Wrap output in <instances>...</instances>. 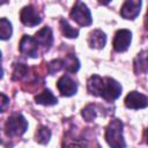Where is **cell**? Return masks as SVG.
Here are the masks:
<instances>
[{
	"instance_id": "6da1fadb",
	"label": "cell",
	"mask_w": 148,
	"mask_h": 148,
	"mask_svg": "<svg viewBox=\"0 0 148 148\" xmlns=\"http://www.w3.org/2000/svg\"><path fill=\"white\" fill-rule=\"evenodd\" d=\"M105 140L110 147L120 148L125 147V140L123 136V123L119 119H112L105 130Z\"/></svg>"
},
{
	"instance_id": "7a4b0ae2",
	"label": "cell",
	"mask_w": 148,
	"mask_h": 148,
	"mask_svg": "<svg viewBox=\"0 0 148 148\" xmlns=\"http://www.w3.org/2000/svg\"><path fill=\"white\" fill-rule=\"evenodd\" d=\"M28 128V121L20 113L12 114L5 125V131L8 136H20Z\"/></svg>"
},
{
	"instance_id": "3957f363",
	"label": "cell",
	"mask_w": 148,
	"mask_h": 148,
	"mask_svg": "<svg viewBox=\"0 0 148 148\" xmlns=\"http://www.w3.org/2000/svg\"><path fill=\"white\" fill-rule=\"evenodd\" d=\"M71 17L73 21H75L81 27L90 25L92 22L90 10L83 2H77L73 7V9L71 12Z\"/></svg>"
},
{
	"instance_id": "277c9868",
	"label": "cell",
	"mask_w": 148,
	"mask_h": 148,
	"mask_svg": "<svg viewBox=\"0 0 148 148\" xmlns=\"http://www.w3.org/2000/svg\"><path fill=\"white\" fill-rule=\"evenodd\" d=\"M121 94V86L119 82H117L114 79L111 77H104V84L102 90V96L105 101L112 102L117 99Z\"/></svg>"
},
{
	"instance_id": "5b68a950",
	"label": "cell",
	"mask_w": 148,
	"mask_h": 148,
	"mask_svg": "<svg viewBox=\"0 0 148 148\" xmlns=\"http://www.w3.org/2000/svg\"><path fill=\"white\" fill-rule=\"evenodd\" d=\"M20 18H21V22L28 27H35L42 22V17H40L39 13L31 5L22 8V10L20 13Z\"/></svg>"
},
{
	"instance_id": "8992f818",
	"label": "cell",
	"mask_w": 148,
	"mask_h": 148,
	"mask_svg": "<svg viewBox=\"0 0 148 148\" xmlns=\"http://www.w3.org/2000/svg\"><path fill=\"white\" fill-rule=\"evenodd\" d=\"M132 40V32L127 29H120L114 34L113 49L117 52H125Z\"/></svg>"
},
{
	"instance_id": "52a82bcc",
	"label": "cell",
	"mask_w": 148,
	"mask_h": 148,
	"mask_svg": "<svg viewBox=\"0 0 148 148\" xmlns=\"http://www.w3.org/2000/svg\"><path fill=\"white\" fill-rule=\"evenodd\" d=\"M20 51L22 54L27 57L37 58L38 57V43L36 42L35 37L24 35L20 40Z\"/></svg>"
},
{
	"instance_id": "ba28073f",
	"label": "cell",
	"mask_w": 148,
	"mask_h": 148,
	"mask_svg": "<svg viewBox=\"0 0 148 148\" xmlns=\"http://www.w3.org/2000/svg\"><path fill=\"white\" fill-rule=\"evenodd\" d=\"M125 105L128 109L138 110L148 106V97L138 91H131L125 97Z\"/></svg>"
},
{
	"instance_id": "9c48e42d",
	"label": "cell",
	"mask_w": 148,
	"mask_h": 148,
	"mask_svg": "<svg viewBox=\"0 0 148 148\" xmlns=\"http://www.w3.org/2000/svg\"><path fill=\"white\" fill-rule=\"evenodd\" d=\"M141 0H126L120 9V15L126 20H134L141 9Z\"/></svg>"
},
{
	"instance_id": "30bf717a",
	"label": "cell",
	"mask_w": 148,
	"mask_h": 148,
	"mask_svg": "<svg viewBox=\"0 0 148 148\" xmlns=\"http://www.w3.org/2000/svg\"><path fill=\"white\" fill-rule=\"evenodd\" d=\"M57 87L60 91V94L62 96H66V97H69V96H73L76 94L77 91V86L75 83V81L68 76V75H62L58 82H57Z\"/></svg>"
},
{
	"instance_id": "8fae6325",
	"label": "cell",
	"mask_w": 148,
	"mask_h": 148,
	"mask_svg": "<svg viewBox=\"0 0 148 148\" xmlns=\"http://www.w3.org/2000/svg\"><path fill=\"white\" fill-rule=\"evenodd\" d=\"M35 39L38 43L39 46H42L44 50H49L50 46L53 43V32L52 29L49 27H44L40 30H38L35 34Z\"/></svg>"
},
{
	"instance_id": "7c38bea8",
	"label": "cell",
	"mask_w": 148,
	"mask_h": 148,
	"mask_svg": "<svg viewBox=\"0 0 148 148\" xmlns=\"http://www.w3.org/2000/svg\"><path fill=\"white\" fill-rule=\"evenodd\" d=\"M134 73L136 75L139 74H145L148 72V51L142 50L136 54L134 58Z\"/></svg>"
},
{
	"instance_id": "4fadbf2b",
	"label": "cell",
	"mask_w": 148,
	"mask_h": 148,
	"mask_svg": "<svg viewBox=\"0 0 148 148\" xmlns=\"http://www.w3.org/2000/svg\"><path fill=\"white\" fill-rule=\"evenodd\" d=\"M103 84H104V79H102L99 75H91L88 79L87 82V88L89 94L94 96H102V90H103Z\"/></svg>"
},
{
	"instance_id": "5bb4252c",
	"label": "cell",
	"mask_w": 148,
	"mask_h": 148,
	"mask_svg": "<svg viewBox=\"0 0 148 148\" xmlns=\"http://www.w3.org/2000/svg\"><path fill=\"white\" fill-rule=\"evenodd\" d=\"M89 46L92 49H103L106 43V35L102 30H92L88 37Z\"/></svg>"
},
{
	"instance_id": "9a60e30c",
	"label": "cell",
	"mask_w": 148,
	"mask_h": 148,
	"mask_svg": "<svg viewBox=\"0 0 148 148\" xmlns=\"http://www.w3.org/2000/svg\"><path fill=\"white\" fill-rule=\"evenodd\" d=\"M35 102L37 104H42V105H54V104L58 103V99L51 92V90L45 89L40 94L35 96Z\"/></svg>"
},
{
	"instance_id": "2e32d148",
	"label": "cell",
	"mask_w": 148,
	"mask_h": 148,
	"mask_svg": "<svg viewBox=\"0 0 148 148\" xmlns=\"http://www.w3.org/2000/svg\"><path fill=\"white\" fill-rule=\"evenodd\" d=\"M64 60V68L67 71V72H71V73H75L79 71L80 68V61L79 59L74 56V54H67L65 57Z\"/></svg>"
},
{
	"instance_id": "e0dca14e",
	"label": "cell",
	"mask_w": 148,
	"mask_h": 148,
	"mask_svg": "<svg viewBox=\"0 0 148 148\" xmlns=\"http://www.w3.org/2000/svg\"><path fill=\"white\" fill-rule=\"evenodd\" d=\"M60 29H61L62 35L65 37H67V38H76L79 36V30L74 29L73 27H71L68 21L65 20V18L60 20Z\"/></svg>"
},
{
	"instance_id": "ac0fdd59",
	"label": "cell",
	"mask_w": 148,
	"mask_h": 148,
	"mask_svg": "<svg viewBox=\"0 0 148 148\" xmlns=\"http://www.w3.org/2000/svg\"><path fill=\"white\" fill-rule=\"evenodd\" d=\"M12 32H13L12 23H10L7 18L2 17V18L0 20V36H1V39L6 40V39L10 38Z\"/></svg>"
},
{
	"instance_id": "d6986e66",
	"label": "cell",
	"mask_w": 148,
	"mask_h": 148,
	"mask_svg": "<svg viewBox=\"0 0 148 148\" xmlns=\"http://www.w3.org/2000/svg\"><path fill=\"white\" fill-rule=\"evenodd\" d=\"M50 138H51V131L45 127V126H40L37 132H36V141L38 143H42V145H46L49 141H50Z\"/></svg>"
},
{
	"instance_id": "ffe728a7",
	"label": "cell",
	"mask_w": 148,
	"mask_h": 148,
	"mask_svg": "<svg viewBox=\"0 0 148 148\" xmlns=\"http://www.w3.org/2000/svg\"><path fill=\"white\" fill-rule=\"evenodd\" d=\"M82 117L84 118L86 121H92L96 116H97V111H96V106L94 104H88L81 112Z\"/></svg>"
},
{
	"instance_id": "44dd1931",
	"label": "cell",
	"mask_w": 148,
	"mask_h": 148,
	"mask_svg": "<svg viewBox=\"0 0 148 148\" xmlns=\"http://www.w3.org/2000/svg\"><path fill=\"white\" fill-rule=\"evenodd\" d=\"M27 73H28V67L24 64H16L15 67H14V72H13V79L14 80H20Z\"/></svg>"
},
{
	"instance_id": "7402d4cb",
	"label": "cell",
	"mask_w": 148,
	"mask_h": 148,
	"mask_svg": "<svg viewBox=\"0 0 148 148\" xmlns=\"http://www.w3.org/2000/svg\"><path fill=\"white\" fill-rule=\"evenodd\" d=\"M49 73L50 74H54L57 72H59L60 69L64 68V60L61 59H56V60H52L51 62H49Z\"/></svg>"
},
{
	"instance_id": "603a6c76",
	"label": "cell",
	"mask_w": 148,
	"mask_h": 148,
	"mask_svg": "<svg viewBox=\"0 0 148 148\" xmlns=\"http://www.w3.org/2000/svg\"><path fill=\"white\" fill-rule=\"evenodd\" d=\"M8 104H9V98L5 94H1V112L6 111V108Z\"/></svg>"
},
{
	"instance_id": "cb8c5ba5",
	"label": "cell",
	"mask_w": 148,
	"mask_h": 148,
	"mask_svg": "<svg viewBox=\"0 0 148 148\" xmlns=\"http://www.w3.org/2000/svg\"><path fill=\"white\" fill-rule=\"evenodd\" d=\"M145 28H146V30H148V10H147L146 18H145Z\"/></svg>"
},
{
	"instance_id": "d4e9b609",
	"label": "cell",
	"mask_w": 148,
	"mask_h": 148,
	"mask_svg": "<svg viewBox=\"0 0 148 148\" xmlns=\"http://www.w3.org/2000/svg\"><path fill=\"white\" fill-rule=\"evenodd\" d=\"M110 1H111V0H98V2L102 3V5H108Z\"/></svg>"
},
{
	"instance_id": "484cf974",
	"label": "cell",
	"mask_w": 148,
	"mask_h": 148,
	"mask_svg": "<svg viewBox=\"0 0 148 148\" xmlns=\"http://www.w3.org/2000/svg\"><path fill=\"white\" fill-rule=\"evenodd\" d=\"M146 142H147V145H148V128H147V131H146Z\"/></svg>"
},
{
	"instance_id": "4316f807",
	"label": "cell",
	"mask_w": 148,
	"mask_h": 148,
	"mask_svg": "<svg viewBox=\"0 0 148 148\" xmlns=\"http://www.w3.org/2000/svg\"><path fill=\"white\" fill-rule=\"evenodd\" d=\"M6 1H7V0H2V3H5V2H6Z\"/></svg>"
}]
</instances>
